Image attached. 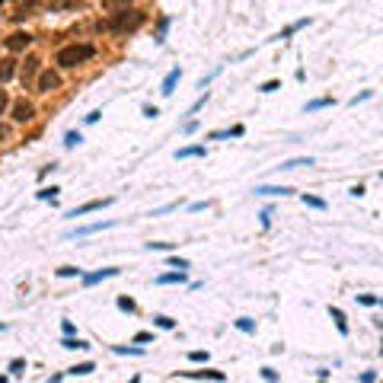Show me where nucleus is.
Segmentation results:
<instances>
[{
	"label": "nucleus",
	"instance_id": "nucleus-1",
	"mask_svg": "<svg viewBox=\"0 0 383 383\" xmlns=\"http://www.w3.org/2000/svg\"><path fill=\"white\" fill-rule=\"evenodd\" d=\"M93 54H96L93 45H64L61 51L54 54V64L64 67V70H70V67H77V64H83V61H90Z\"/></svg>",
	"mask_w": 383,
	"mask_h": 383
},
{
	"label": "nucleus",
	"instance_id": "nucleus-2",
	"mask_svg": "<svg viewBox=\"0 0 383 383\" xmlns=\"http://www.w3.org/2000/svg\"><path fill=\"white\" fill-rule=\"evenodd\" d=\"M141 26H144V13H138V10H118V13H112V19H109L112 32H134Z\"/></svg>",
	"mask_w": 383,
	"mask_h": 383
},
{
	"label": "nucleus",
	"instance_id": "nucleus-3",
	"mask_svg": "<svg viewBox=\"0 0 383 383\" xmlns=\"http://www.w3.org/2000/svg\"><path fill=\"white\" fill-rule=\"evenodd\" d=\"M32 118H35V105H32V102H26V99L13 102V122L26 125V122H32Z\"/></svg>",
	"mask_w": 383,
	"mask_h": 383
},
{
	"label": "nucleus",
	"instance_id": "nucleus-4",
	"mask_svg": "<svg viewBox=\"0 0 383 383\" xmlns=\"http://www.w3.org/2000/svg\"><path fill=\"white\" fill-rule=\"evenodd\" d=\"M35 87H39V93H54V90H61V77L51 74V70H42Z\"/></svg>",
	"mask_w": 383,
	"mask_h": 383
},
{
	"label": "nucleus",
	"instance_id": "nucleus-5",
	"mask_svg": "<svg viewBox=\"0 0 383 383\" xmlns=\"http://www.w3.org/2000/svg\"><path fill=\"white\" fill-rule=\"evenodd\" d=\"M112 205V198H96V201H87V205H80L67 214V217H83V214H90V211H99V208H109Z\"/></svg>",
	"mask_w": 383,
	"mask_h": 383
},
{
	"label": "nucleus",
	"instance_id": "nucleus-6",
	"mask_svg": "<svg viewBox=\"0 0 383 383\" xmlns=\"http://www.w3.org/2000/svg\"><path fill=\"white\" fill-rule=\"evenodd\" d=\"M29 42H32V35H29V32H13V35L7 39V48H10V51H22V48H26Z\"/></svg>",
	"mask_w": 383,
	"mask_h": 383
},
{
	"label": "nucleus",
	"instance_id": "nucleus-7",
	"mask_svg": "<svg viewBox=\"0 0 383 383\" xmlns=\"http://www.w3.org/2000/svg\"><path fill=\"white\" fill-rule=\"evenodd\" d=\"M39 58H26V64H22V70H19V77H22V83H32L35 80V74H39Z\"/></svg>",
	"mask_w": 383,
	"mask_h": 383
},
{
	"label": "nucleus",
	"instance_id": "nucleus-8",
	"mask_svg": "<svg viewBox=\"0 0 383 383\" xmlns=\"http://www.w3.org/2000/svg\"><path fill=\"white\" fill-rule=\"evenodd\" d=\"M179 77H182V70H179V67H173L170 74H166V80H163V87H160V93H163V96H173V90H176V83H179Z\"/></svg>",
	"mask_w": 383,
	"mask_h": 383
},
{
	"label": "nucleus",
	"instance_id": "nucleus-9",
	"mask_svg": "<svg viewBox=\"0 0 383 383\" xmlns=\"http://www.w3.org/2000/svg\"><path fill=\"white\" fill-rule=\"evenodd\" d=\"M118 268H102V271H93V275H83V284H99L105 278H115Z\"/></svg>",
	"mask_w": 383,
	"mask_h": 383
},
{
	"label": "nucleus",
	"instance_id": "nucleus-10",
	"mask_svg": "<svg viewBox=\"0 0 383 383\" xmlns=\"http://www.w3.org/2000/svg\"><path fill=\"white\" fill-rule=\"evenodd\" d=\"M112 221H102V224H90V227H80V230H74L70 236H90V233H99V230H109Z\"/></svg>",
	"mask_w": 383,
	"mask_h": 383
},
{
	"label": "nucleus",
	"instance_id": "nucleus-11",
	"mask_svg": "<svg viewBox=\"0 0 383 383\" xmlns=\"http://www.w3.org/2000/svg\"><path fill=\"white\" fill-rule=\"evenodd\" d=\"M256 195H291L287 185H256Z\"/></svg>",
	"mask_w": 383,
	"mask_h": 383
},
{
	"label": "nucleus",
	"instance_id": "nucleus-12",
	"mask_svg": "<svg viewBox=\"0 0 383 383\" xmlns=\"http://www.w3.org/2000/svg\"><path fill=\"white\" fill-rule=\"evenodd\" d=\"M185 377H195V380H201V377H208V380H224V370H185Z\"/></svg>",
	"mask_w": 383,
	"mask_h": 383
},
{
	"label": "nucleus",
	"instance_id": "nucleus-13",
	"mask_svg": "<svg viewBox=\"0 0 383 383\" xmlns=\"http://www.w3.org/2000/svg\"><path fill=\"white\" fill-rule=\"evenodd\" d=\"M16 74V61L13 58H7V61H0V83H7L10 77Z\"/></svg>",
	"mask_w": 383,
	"mask_h": 383
},
{
	"label": "nucleus",
	"instance_id": "nucleus-14",
	"mask_svg": "<svg viewBox=\"0 0 383 383\" xmlns=\"http://www.w3.org/2000/svg\"><path fill=\"white\" fill-rule=\"evenodd\" d=\"M243 125H236V128H230V131H214L211 134V141H227V138H243Z\"/></svg>",
	"mask_w": 383,
	"mask_h": 383
},
{
	"label": "nucleus",
	"instance_id": "nucleus-15",
	"mask_svg": "<svg viewBox=\"0 0 383 383\" xmlns=\"http://www.w3.org/2000/svg\"><path fill=\"white\" fill-rule=\"evenodd\" d=\"M185 271H170V275H157V284H182Z\"/></svg>",
	"mask_w": 383,
	"mask_h": 383
},
{
	"label": "nucleus",
	"instance_id": "nucleus-16",
	"mask_svg": "<svg viewBox=\"0 0 383 383\" xmlns=\"http://www.w3.org/2000/svg\"><path fill=\"white\" fill-rule=\"evenodd\" d=\"M297 166H313V157H294V160H284L278 170H297Z\"/></svg>",
	"mask_w": 383,
	"mask_h": 383
},
{
	"label": "nucleus",
	"instance_id": "nucleus-17",
	"mask_svg": "<svg viewBox=\"0 0 383 383\" xmlns=\"http://www.w3.org/2000/svg\"><path fill=\"white\" fill-rule=\"evenodd\" d=\"M329 313H332V319H335V326H339V332L342 335H348V322H345V313L339 307H329Z\"/></svg>",
	"mask_w": 383,
	"mask_h": 383
},
{
	"label": "nucleus",
	"instance_id": "nucleus-18",
	"mask_svg": "<svg viewBox=\"0 0 383 383\" xmlns=\"http://www.w3.org/2000/svg\"><path fill=\"white\" fill-rule=\"evenodd\" d=\"M188 157H205V147H182L176 153V160H188Z\"/></svg>",
	"mask_w": 383,
	"mask_h": 383
},
{
	"label": "nucleus",
	"instance_id": "nucleus-19",
	"mask_svg": "<svg viewBox=\"0 0 383 383\" xmlns=\"http://www.w3.org/2000/svg\"><path fill=\"white\" fill-rule=\"evenodd\" d=\"M61 345H64V348H70V351H77V348H80V351H87V348H90V342H83V339H70V335H67Z\"/></svg>",
	"mask_w": 383,
	"mask_h": 383
},
{
	"label": "nucleus",
	"instance_id": "nucleus-20",
	"mask_svg": "<svg viewBox=\"0 0 383 383\" xmlns=\"http://www.w3.org/2000/svg\"><path fill=\"white\" fill-rule=\"evenodd\" d=\"M67 374H74V377H87V374H93V361H83V364H74L67 370Z\"/></svg>",
	"mask_w": 383,
	"mask_h": 383
},
{
	"label": "nucleus",
	"instance_id": "nucleus-21",
	"mask_svg": "<svg viewBox=\"0 0 383 383\" xmlns=\"http://www.w3.org/2000/svg\"><path fill=\"white\" fill-rule=\"evenodd\" d=\"M326 105H332L329 96H322V99H313V102H307V112H316V109H326Z\"/></svg>",
	"mask_w": 383,
	"mask_h": 383
},
{
	"label": "nucleus",
	"instance_id": "nucleus-22",
	"mask_svg": "<svg viewBox=\"0 0 383 383\" xmlns=\"http://www.w3.org/2000/svg\"><path fill=\"white\" fill-rule=\"evenodd\" d=\"M304 205H307V208H316V211H322V208H326V201H322V198H316V195H304Z\"/></svg>",
	"mask_w": 383,
	"mask_h": 383
},
{
	"label": "nucleus",
	"instance_id": "nucleus-23",
	"mask_svg": "<svg viewBox=\"0 0 383 383\" xmlns=\"http://www.w3.org/2000/svg\"><path fill=\"white\" fill-rule=\"evenodd\" d=\"M74 7H80L77 0H51V10H74Z\"/></svg>",
	"mask_w": 383,
	"mask_h": 383
},
{
	"label": "nucleus",
	"instance_id": "nucleus-24",
	"mask_svg": "<svg viewBox=\"0 0 383 383\" xmlns=\"http://www.w3.org/2000/svg\"><path fill=\"white\" fill-rule=\"evenodd\" d=\"M236 329H239V332H256V322L243 316V319H236Z\"/></svg>",
	"mask_w": 383,
	"mask_h": 383
},
{
	"label": "nucleus",
	"instance_id": "nucleus-25",
	"mask_svg": "<svg viewBox=\"0 0 383 383\" xmlns=\"http://www.w3.org/2000/svg\"><path fill=\"white\" fill-rule=\"evenodd\" d=\"M83 138H80V131H67V138H64V147H77Z\"/></svg>",
	"mask_w": 383,
	"mask_h": 383
},
{
	"label": "nucleus",
	"instance_id": "nucleus-26",
	"mask_svg": "<svg viewBox=\"0 0 383 383\" xmlns=\"http://www.w3.org/2000/svg\"><path fill=\"white\" fill-rule=\"evenodd\" d=\"M153 322H157L160 329H176V319H170V316H153Z\"/></svg>",
	"mask_w": 383,
	"mask_h": 383
},
{
	"label": "nucleus",
	"instance_id": "nucleus-27",
	"mask_svg": "<svg viewBox=\"0 0 383 383\" xmlns=\"http://www.w3.org/2000/svg\"><path fill=\"white\" fill-rule=\"evenodd\" d=\"M170 268H176V271H185V268H188V262H185V259H179V256H173V259H170Z\"/></svg>",
	"mask_w": 383,
	"mask_h": 383
},
{
	"label": "nucleus",
	"instance_id": "nucleus-28",
	"mask_svg": "<svg viewBox=\"0 0 383 383\" xmlns=\"http://www.w3.org/2000/svg\"><path fill=\"white\" fill-rule=\"evenodd\" d=\"M118 310H128V313H134V300H131V297H118Z\"/></svg>",
	"mask_w": 383,
	"mask_h": 383
},
{
	"label": "nucleus",
	"instance_id": "nucleus-29",
	"mask_svg": "<svg viewBox=\"0 0 383 383\" xmlns=\"http://www.w3.org/2000/svg\"><path fill=\"white\" fill-rule=\"evenodd\" d=\"M358 304H364V307H377L380 300H377V297H370V294H358Z\"/></svg>",
	"mask_w": 383,
	"mask_h": 383
},
{
	"label": "nucleus",
	"instance_id": "nucleus-30",
	"mask_svg": "<svg viewBox=\"0 0 383 383\" xmlns=\"http://www.w3.org/2000/svg\"><path fill=\"white\" fill-rule=\"evenodd\" d=\"M58 192H61V188H54V185H51V188H39V198H42V201H48V198H54Z\"/></svg>",
	"mask_w": 383,
	"mask_h": 383
},
{
	"label": "nucleus",
	"instance_id": "nucleus-31",
	"mask_svg": "<svg viewBox=\"0 0 383 383\" xmlns=\"http://www.w3.org/2000/svg\"><path fill=\"white\" fill-rule=\"evenodd\" d=\"M58 275H61V278H74V275H80V268H74V265H64V268H58Z\"/></svg>",
	"mask_w": 383,
	"mask_h": 383
},
{
	"label": "nucleus",
	"instance_id": "nucleus-32",
	"mask_svg": "<svg viewBox=\"0 0 383 383\" xmlns=\"http://www.w3.org/2000/svg\"><path fill=\"white\" fill-rule=\"evenodd\" d=\"M22 367H26L22 358H13V361H10V370H13V374H22Z\"/></svg>",
	"mask_w": 383,
	"mask_h": 383
},
{
	"label": "nucleus",
	"instance_id": "nucleus-33",
	"mask_svg": "<svg viewBox=\"0 0 383 383\" xmlns=\"http://www.w3.org/2000/svg\"><path fill=\"white\" fill-rule=\"evenodd\" d=\"M278 87H281V83H278V80H268V83H262V87H259V90H262V93H275V90H278Z\"/></svg>",
	"mask_w": 383,
	"mask_h": 383
},
{
	"label": "nucleus",
	"instance_id": "nucleus-34",
	"mask_svg": "<svg viewBox=\"0 0 383 383\" xmlns=\"http://www.w3.org/2000/svg\"><path fill=\"white\" fill-rule=\"evenodd\" d=\"M144 115H147V118H157L160 109H157V105H144Z\"/></svg>",
	"mask_w": 383,
	"mask_h": 383
},
{
	"label": "nucleus",
	"instance_id": "nucleus-35",
	"mask_svg": "<svg viewBox=\"0 0 383 383\" xmlns=\"http://www.w3.org/2000/svg\"><path fill=\"white\" fill-rule=\"evenodd\" d=\"M364 99H370V90H364V93H358L354 99H351V105H358V102H364Z\"/></svg>",
	"mask_w": 383,
	"mask_h": 383
},
{
	"label": "nucleus",
	"instance_id": "nucleus-36",
	"mask_svg": "<svg viewBox=\"0 0 383 383\" xmlns=\"http://www.w3.org/2000/svg\"><path fill=\"white\" fill-rule=\"evenodd\" d=\"M188 358H192V361H208V351H192Z\"/></svg>",
	"mask_w": 383,
	"mask_h": 383
},
{
	"label": "nucleus",
	"instance_id": "nucleus-37",
	"mask_svg": "<svg viewBox=\"0 0 383 383\" xmlns=\"http://www.w3.org/2000/svg\"><path fill=\"white\" fill-rule=\"evenodd\" d=\"M377 380V374H374V370H367V374H361V383H374Z\"/></svg>",
	"mask_w": 383,
	"mask_h": 383
},
{
	"label": "nucleus",
	"instance_id": "nucleus-38",
	"mask_svg": "<svg viewBox=\"0 0 383 383\" xmlns=\"http://www.w3.org/2000/svg\"><path fill=\"white\" fill-rule=\"evenodd\" d=\"M147 249H173V243H147Z\"/></svg>",
	"mask_w": 383,
	"mask_h": 383
},
{
	"label": "nucleus",
	"instance_id": "nucleus-39",
	"mask_svg": "<svg viewBox=\"0 0 383 383\" xmlns=\"http://www.w3.org/2000/svg\"><path fill=\"white\" fill-rule=\"evenodd\" d=\"M150 339H153L150 332H138V335H134V342H150Z\"/></svg>",
	"mask_w": 383,
	"mask_h": 383
},
{
	"label": "nucleus",
	"instance_id": "nucleus-40",
	"mask_svg": "<svg viewBox=\"0 0 383 383\" xmlns=\"http://www.w3.org/2000/svg\"><path fill=\"white\" fill-rule=\"evenodd\" d=\"M262 377H265V380H278V374H275L271 367H265V370H262Z\"/></svg>",
	"mask_w": 383,
	"mask_h": 383
},
{
	"label": "nucleus",
	"instance_id": "nucleus-41",
	"mask_svg": "<svg viewBox=\"0 0 383 383\" xmlns=\"http://www.w3.org/2000/svg\"><path fill=\"white\" fill-rule=\"evenodd\" d=\"M4 109H7V93L0 90V112H4Z\"/></svg>",
	"mask_w": 383,
	"mask_h": 383
},
{
	"label": "nucleus",
	"instance_id": "nucleus-42",
	"mask_svg": "<svg viewBox=\"0 0 383 383\" xmlns=\"http://www.w3.org/2000/svg\"><path fill=\"white\" fill-rule=\"evenodd\" d=\"M7 138H10V131H7V128H4V125H0V144H4V141H7Z\"/></svg>",
	"mask_w": 383,
	"mask_h": 383
},
{
	"label": "nucleus",
	"instance_id": "nucleus-43",
	"mask_svg": "<svg viewBox=\"0 0 383 383\" xmlns=\"http://www.w3.org/2000/svg\"><path fill=\"white\" fill-rule=\"evenodd\" d=\"M0 383H7V377H0Z\"/></svg>",
	"mask_w": 383,
	"mask_h": 383
},
{
	"label": "nucleus",
	"instance_id": "nucleus-44",
	"mask_svg": "<svg viewBox=\"0 0 383 383\" xmlns=\"http://www.w3.org/2000/svg\"><path fill=\"white\" fill-rule=\"evenodd\" d=\"M4 4H7V0H0V7H4Z\"/></svg>",
	"mask_w": 383,
	"mask_h": 383
}]
</instances>
